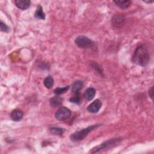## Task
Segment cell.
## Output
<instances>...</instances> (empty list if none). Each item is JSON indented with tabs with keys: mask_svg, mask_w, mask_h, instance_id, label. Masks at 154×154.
<instances>
[{
	"mask_svg": "<svg viewBox=\"0 0 154 154\" xmlns=\"http://www.w3.org/2000/svg\"><path fill=\"white\" fill-rule=\"evenodd\" d=\"M150 57L147 49L143 45L138 46L135 50L132 57V61L134 63L144 67L149 62Z\"/></svg>",
	"mask_w": 154,
	"mask_h": 154,
	"instance_id": "1",
	"label": "cell"
},
{
	"mask_svg": "<svg viewBox=\"0 0 154 154\" xmlns=\"http://www.w3.org/2000/svg\"><path fill=\"white\" fill-rule=\"evenodd\" d=\"M100 125V124L93 125L90 126L86 128L81 129V131H76V132H74L73 134H71L70 138L71 140L74 142H78L81 140H82L91 131H92L94 129L97 128Z\"/></svg>",
	"mask_w": 154,
	"mask_h": 154,
	"instance_id": "2",
	"label": "cell"
},
{
	"mask_svg": "<svg viewBox=\"0 0 154 154\" xmlns=\"http://www.w3.org/2000/svg\"><path fill=\"white\" fill-rule=\"evenodd\" d=\"M121 140H122L120 138H116L109 139V140L103 142V143L100 144V145L93 148L91 150L90 152L92 153H98L100 151H102L105 149H108L109 147H112L115 146L117 144H118Z\"/></svg>",
	"mask_w": 154,
	"mask_h": 154,
	"instance_id": "3",
	"label": "cell"
},
{
	"mask_svg": "<svg viewBox=\"0 0 154 154\" xmlns=\"http://www.w3.org/2000/svg\"><path fill=\"white\" fill-rule=\"evenodd\" d=\"M71 111L64 106L60 107L55 112V117L59 121H66L71 116Z\"/></svg>",
	"mask_w": 154,
	"mask_h": 154,
	"instance_id": "4",
	"label": "cell"
},
{
	"mask_svg": "<svg viewBox=\"0 0 154 154\" xmlns=\"http://www.w3.org/2000/svg\"><path fill=\"white\" fill-rule=\"evenodd\" d=\"M75 43L79 48L82 49L90 48L93 44V42L90 38L84 35L78 36L75 40Z\"/></svg>",
	"mask_w": 154,
	"mask_h": 154,
	"instance_id": "5",
	"label": "cell"
},
{
	"mask_svg": "<svg viewBox=\"0 0 154 154\" xmlns=\"http://www.w3.org/2000/svg\"><path fill=\"white\" fill-rule=\"evenodd\" d=\"M125 21V17L123 14H116L111 19V24L116 28H120L124 25Z\"/></svg>",
	"mask_w": 154,
	"mask_h": 154,
	"instance_id": "6",
	"label": "cell"
},
{
	"mask_svg": "<svg viewBox=\"0 0 154 154\" xmlns=\"http://www.w3.org/2000/svg\"><path fill=\"white\" fill-rule=\"evenodd\" d=\"M101 106H102L101 101L99 99H96L88 106L87 109L88 112L90 113H96L99 111Z\"/></svg>",
	"mask_w": 154,
	"mask_h": 154,
	"instance_id": "7",
	"label": "cell"
},
{
	"mask_svg": "<svg viewBox=\"0 0 154 154\" xmlns=\"http://www.w3.org/2000/svg\"><path fill=\"white\" fill-rule=\"evenodd\" d=\"M14 4L18 8L22 10H25L29 7L31 2L29 0H16Z\"/></svg>",
	"mask_w": 154,
	"mask_h": 154,
	"instance_id": "8",
	"label": "cell"
},
{
	"mask_svg": "<svg viewBox=\"0 0 154 154\" xmlns=\"http://www.w3.org/2000/svg\"><path fill=\"white\" fill-rule=\"evenodd\" d=\"M23 116V112L19 109H15L13 110L10 114L11 120L14 122L20 121L22 119Z\"/></svg>",
	"mask_w": 154,
	"mask_h": 154,
	"instance_id": "9",
	"label": "cell"
},
{
	"mask_svg": "<svg viewBox=\"0 0 154 154\" xmlns=\"http://www.w3.org/2000/svg\"><path fill=\"white\" fill-rule=\"evenodd\" d=\"M63 103V99L59 96V95H57L50 99V105L52 107H58L61 106Z\"/></svg>",
	"mask_w": 154,
	"mask_h": 154,
	"instance_id": "10",
	"label": "cell"
},
{
	"mask_svg": "<svg viewBox=\"0 0 154 154\" xmlns=\"http://www.w3.org/2000/svg\"><path fill=\"white\" fill-rule=\"evenodd\" d=\"M95 94H96L95 89L93 87H90L85 90L84 94V96L87 100H91L94 98Z\"/></svg>",
	"mask_w": 154,
	"mask_h": 154,
	"instance_id": "11",
	"label": "cell"
},
{
	"mask_svg": "<svg viewBox=\"0 0 154 154\" xmlns=\"http://www.w3.org/2000/svg\"><path fill=\"white\" fill-rule=\"evenodd\" d=\"M83 87V82L82 81H76L72 85V91L74 93H78L79 91Z\"/></svg>",
	"mask_w": 154,
	"mask_h": 154,
	"instance_id": "12",
	"label": "cell"
},
{
	"mask_svg": "<svg viewBox=\"0 0 154 154\" xmlns=\"http://www.w3.org/2000/svg\"><path fill=\"white\" fill-rule=\"evenodd\" d=\"M34 16L37 19H41V20H44L45 19V14L43 12L42 7L41 5H38L37 7V10L34 14Z\"/></svg>",
	"mask_w": 154,
	"mask_h": 154,
	"instance_id": "13",
	"label": "cell"
},
{
	"mask_svg": "<svg viewBox=\"0 0 154 154\" xmlns=\"http://www.w3.org/2000/svg\"><path fill=\"white\" fill-rule=\"evenodd\" d=\"M117 6L122 9H126L128 8L131 4L130 1H113Z\"/></svg>",
	"mask_w": 154,
	"mask_h": 154,
	"instance_id": "14",
	"label": "cell"
},
{
	"mask_svg": "<svg viewBox=\"0 0 154 154\" xmlns=\"http://www.w3.org/2000/svg\"><path fill=\"white\" fill-rule=\"evenodd\" d=\"M49 132L54 135H61L65 132V129L57 127H52L49 128Z\"/></svg>",
	"mask_w": 154,
	"mask_h": 154,
	"instance_id": "15",
	"label": "cell"
},
{
	"mask_svg": "<svg viewBox=\"0 0 154 154\" xmlns=\"http://www.w3.org/2000/svg\"><path fill=\"white\" fill-rule=\"evenodd\" d=\"M43 83H44V85L46 87V88L50 89L52 88V87L54 85V79L51 76L49 75L45 79Z\"/></svg>",
	"mask_w": 154,
	"mask_h": 154,
	"instance_id": "16",
	"label": "cell"
},
{
	"mask_svg": "<svg viewBox=\"0 0 154 154\" xmlns=\"http://www.w3.org/2000/svg\"><path fill=\"white\" fill-rule=\"evenodd\" d=\"M69 89V86L64 87H57L54 90V93L57 95H60L66 93Z\"/></svg>",
	"mask_w": 154,
	"mask_h": 154,
	"instance_id": "17",
	"label": "cell"
},
{
	"mask_svg": "<svg viewBox=\"0 0 154 154\" xmlns=\"http://www.w3.org/2000/svg\"><path fill=\"white\" fill-rule=\"evenodd\" d=\"M91 66L98 73H99L100 75H102L103 71H102V68L100 67V66H99V64H97L96 63H91Z\"/></svg>",
	"mask_w": 154,
	"mask_h": 154,
	"instance_id": "18",
	"label": "cell"
},
{
	"mask_svg": "<svg viewBox=\"0 0 154 154\" xmlns=\"http://www.w3.org/2000/svg\"><path fill=\"white\" fill-rule=\"evenodd\" d=\"M70 101L75 103H79L81 102V97L78 93H76V95L70 99Z\"/></svg>",
	"mask_w": 154,
	"mask_h": 154,
	"instance_id": "19",
	"label": "cell"
},
{
	"mask_svg": "<svg viewBox=\"0 0 154 154\" xmlns=\"http://www.w3.org/2000/svg\"><path fill=\"white\" fill-rule=\"evenodd\" d=\"M0 28H1V31L4 32H8L10 31L9 27L2 21H1V22H0Z\"/></svg>",
	"mask_w": 154,
	"mask_h": 154,
	"instance_id": "20",
	"label": "cell"
},
{
	"mask_svg": "<svg viewBox=\"0 0 154 154\" xmlns=\"http://www.w3.org/2000/svg\"><path fill=\"white\" fill-rule=\"evenodd\" d=\"M149 95L150 97V98L153 100V87H151L149 90Z\"/></svg>",
	"mask_w": 154,
	"mask_h": 154,
	"instance_id": "21",
	"label": "cell"
},
{
	"mask_svg": "<svg viewBox=\"0 0 154 154\" xmlns=\"http://www.w3.org/2000/svg\"><path fill=\"white\" fill-rule=\"evenodd\" d=\"M144 2H146V3H152L153 2V1H143Z\"/></svg>",
	"mask_w": 154,
	"mask_h": 154,
	"instance_id": "22",
	"label": "cell"
}]
</instances>
